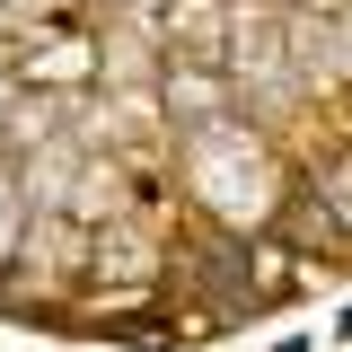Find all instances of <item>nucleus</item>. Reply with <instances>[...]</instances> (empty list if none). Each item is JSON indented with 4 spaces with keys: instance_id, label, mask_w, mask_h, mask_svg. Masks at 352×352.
Returning a JSON list of instances; mask_svg holds the SVG:
<instances>
[{
    "instance_id": "obj_1",
    "label": "nucleus",
    "mask_w": 352,
    "mask_h": 352,
    "mask_svg": "<svg viewBox=\"0 0 352 352\" xmlns=\"http://www.w3.org/2000/svg\"><path fill=\"white\" fill-rule=\"evenodd\" d=\"M335 335H352V308H344V317H335Z\"/></svg>"
}]
</instances>
